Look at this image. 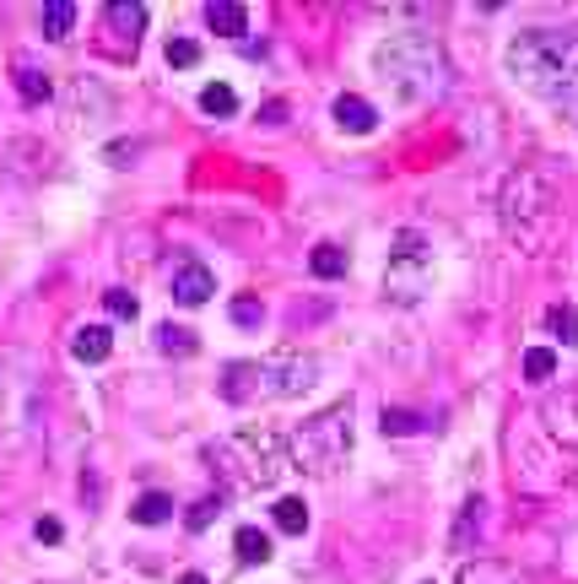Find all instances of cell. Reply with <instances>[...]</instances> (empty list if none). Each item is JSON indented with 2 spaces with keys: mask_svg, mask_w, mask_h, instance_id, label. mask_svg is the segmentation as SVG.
<instances>
[{
  "mask_svg": "<svg viewBox=\"0 0 578 584\" xmlns=\"http://www.w3.org/2000/svg\"><path fill=\"white\" fill-rule=\"evenodd\" d=\"M206 28L222 33V38H238L249 28V11L238 6V0H211V6H206Z\"/></svg>",
  "mask_w": 578,
  "mask_h": 584,
  "instance_id": "12",
  "label": "cell"
},
{
  "mask_svg": "<svg viewBox=\"0 0 578 584\" xmlns=\"http://www.w3.org/2000/svg\"><path fill=\"white\" fill-rule=\"evenodd\" d=\"M524 379H530V384L557 379V352H551V347H530V352H524Z\"/></svg>",
  "mask_w": 578,
  "mask_h": 584,
  "instance_id": "21",
  "label": "cell"
},
{
  "mask_svg": "<svg viewBox=\"0 0 578 584\" xmlns=\"http://www.w3.org/2000/svg\"><path fill=\"white\" fill-rule=\"evenodd\" d=\"M265 320V309H260V298H249V292H244V298H233V325H260Z\"/></svg>",
  "mask_w": 578,
  "mask_h": 584,
  "instance_id": "27",
  "label": "cell"
},
{
  "mask_svg": "<svg viewBox=\"0 0 578 584\" xmlns=\"http://www.w3.org/2000/svg\"><path fill=\"white\" fill-rule=\"evenodd\" d=\"M109 347H114V330L109 325H82L71 336V352L82 357V363H103V357H109Z\"/></svg>",
  "mask_w": 578,
  "mask_h": 584,
  "instance_id": "13",
  "label": "cell"
},
{
  "mask_svg": "<svg viewBox=\"0 0 578 584\" xmlns=\"http://www.w3.org/2000/svg\"><path fill=\"white\" fill-rule=\"evenodd\" d=\"M76 28V6L71 0H49L44 6V38H65Z\"/></svg>",
  "mask_w": 578,
  "mask_h": 584,
  "instance_id": "20",
  "label": "cell"
},
{
  "mask_svg": "<svg viewBox=\"0 0 578 584\" xmlns=\"http://www.w3.org/2000/svg\"><path fill=\"white\" fill-rule=\"evenodd\" d=\"M103 33H119V55H130L136 38L146 33V6L141 0H114V6L103 11Z\"/></svg>",
  "mask_w": 578,
  "mask_h": 584,
  "instance_id": "9",
  "label": "cell"
},
{
  "mask_svg": "<svg viewBox=\"0 0 578 584\" xmlns=\"http://www.w3.org/2000/svg\"><path fill=\"white\" fill-rule=\"evenodd\" d=\"M308 271H314L319 282H335V276H346V249H341V244H319L314 255H308Z\"/></svg>",
  "mask_w": 578,
  "mask_h": 584,
  "instance_id": "15",
  "label": "cell"
},
{
  "mask_svg": "<svg viewBox=\"0 0 578 584\" xmlns=\"http://www.w3.org/2000/svg\"><path fill=\"white\" fill-rule=\"evenodd\" d=\"M211 292H217V282H211L206 265H179V271H173V303H179V309H200Z\"/></svg>",
  "mask_w": 578,
  "mask_h": 584,
  "instance_id": "10",
  "label": "cell"
},
{
  "mask_svg": "<svg viewBox=\"0 0 578 584\" xmlns=\"http://www.w3.org/2000/svg\"><path fill=\"white\" fill-rule=\"evenodd\" d=\"M179 584H206V579H200V574H184V579H179Z\"/></svg>",
  "mask_w": 578,
  "mask_h": 584,
  "instance_id": "33",
  "label": "cell"
},
{
  "mask_svg": "<svg viewBox=\"0 0 578 584\" xmlns=\"http://www.w3.org/2000/svg\"><path fill=\"white\" fill-rule=\"evenodd\" d=\"M195 60H200V49L190 44V38H173V44H168V65H179V71H190Z\"/></svg>",
  "mask_w": 578,
  "mask_h": 584,
  "instance_id": "28",
  "label": "cell"
},
{
  "mask_svg": "<svg viewBox=\"0 0 578 584\" xmlns=\"http://www.w3.org/2000/svg\"><path fill=\"white\" fill-rule=\"evenodd\" d=\"M373 71L395 103H427L443 87V49L427 33H395L373 49Z\"/></svg>",
  "mask_w": 578,
  "mask_h": 584,
  "instance_id": "5",
  "label": "cell"
},
{
  "mask_svg": "<svg viewBox=\"0 0 578 584\" xmlns=\"http://www.w3.org/2000/svg\"><path fill=\"white\" fill-rule=\"evenodd\" d=\"M200 109L211 119H227V114H238V92L227 82H211V87H200Z\"/></svg>",
  "mask_w": 578,
  "mask_h": 584,
  "instance_id": "16",
  "label": "cell"
},
{
  "mask_svg": "<svg viewBox=\"0 0 578 584\" xmlns=\"http://www.w3.org/2000/svg\"><path fill=\"white\" fill-rule=\"evenodd\" d=\"M541 422H546V433L557 438L562 449H578V384L546 395V401H541Z\"/></svg>",
  "mask_w": 578,
  "mask_h": 584,
  "instance_id": "8",
  "label": "cell"
},
{
  "mask_svg": "<svg viewBox=\"0 0 578 584\" xmlns=\"http://www.w3.org/2000/svg\"><path fill=\"white\" fill-rule=\"evenodd\" d=\"M109 157L119 168H125V157H136V141H119V146H109Z\"/></svg>",
  "mask_w": 578,
  "mask_h": 584,
  "instance_id": "31",
  "label": "cell"
},
{
  "mask_svg": "<svg viewBox=\"0 0 578 584\" xmlns=\"http://www.w3.org/2000/svg\"><path fill=\"white\" fill-rule=\"evenodd\" d=\"M60 536H65V530H60V520H38V541H44V547H55Z\"/></svg>",
  "mask_w": 578,
  "mask_h": 584,
  "instance_id": "30",
  "label": "cell"
},
{
  "mask_svg": "<svg viewBox=\"0 0 578 584\" xmlns=\"http://www.w3.org/2000/svg\"><path fill=\"white\" fill-rule=\"evenodd\" d=\"M287 119V103H265V125H281Z\"/></svg>",
  "mask_w": 578,
  "mask_h": 584,
  "instance_id": "32",
  "label": "cell"
},
{
  "mask_svg": "<svg viewBox=\"0 0 578 584\" xmlns=\"http://www.w3.org/2000/svg\"><path fill=\"white\" fill-rule=\"evenodd\" d=\"M384 433H395V438L422 433V417H416V411H384Z\"/></svg>",
  "mask_w": 578,
  "mask_h": 584,
  "instance_id": "26",
  "label": "cell"
},
{
  "mask_svg": "<svg viewBox=\"0 0 578 584\" xmlns=\"http://www.w3.org/2000/svg\"><path fill=\"white\" fill-rule=\"evenodd\" d=\"M206 466L222 482V493H260V487H276L281 471H292L287 438L265 433V428H244L206 444Z\"/></svg>",
  "mask_w": 578,
  "mask_h": 584,
  "instance_id": "3",
  "label": "cell"
},
{
  "mask_svg": "<svg viewBox=\"0 0 578 584\" xmlns=\"http://www.w3.org/2000/svg\"><path fill=\"white\" fill-rule=\"evenodd\" d=\"M427 282H433V249H427V238L422 233H400L395 238V249H389V271H384V287H389V298H400V303H411V298H422Z\"/></svg>",
  "mask_w": 578,
  "mask_h": 584,
  "instance_id": "7",
  "label": "cell"
},
{
  "mask_svg": "<svg viewBox=\"0 0 578 584\" xmlns=\"http://www.w3.org/2000/svg\"><path fill=\"white\" fill-rule=\"evenodd\" d=\"M17 92H22L28 103H44V98H49V76L33 71V65H17Z\"/></svg>",
  "mask_w": 578,
  "mask_h": 584,
  "instance_id": "24",
  "label": "cell"
},
{
  "mask_svg": "<svg viewBox=\"0 0 578 584\" xmlns=\"http://www.w3.org/2000/svg\"><path fill=\"white\" fill-rule=\"evenodd\" d=\"M103 303H109V314H114V320H136V298H130V292H103Z\"/></svg>",
  "mask_w": 578,
  "mask_h": 584,
  "instance_id": "29",
  "label": "cell"
},
{
  "mask_svg": "<svg viewBox=\"0 0 578 584\" xmlns=\"http://www.w3.org/2000/svg\"><path fill=\"white\" fill-rule=\"evenodd\" d=\"M319 363L308 352H271L260 363H227L222 368V401L254 406V401H292V395L314 390Z\"/></svg>",
  "mask_w": 578,
  "mask_h": 584,
  "instance_id": "4",
  "label": "cell"
},
{
  "mask_svg": "<svg viewBox=\"0 0 578 584\" xmlns=\"http://www.w3.org/2000/svg\"><path fill=\"white\" fill-rule=\"evenodd\" d=\"M168 514H173V498L168 493H141L136 509H130V520H136V525H163Z\"/></svg>",
  "mask_w": 578,
  "mask_h": 584,
  "instance_id": "18",
  "label": "cell"
},
{
  "mask_svg": "<svg viewBox=\"0 0 578 584\" xmlns=\"http://www.w3.org/2000/svg\"><path fill=\"white\" fill-rule=\"evenodd\" d=\"M546 330H551V336H562L568 347H578V309H573V303H551V309H546Z\"/></svg>",
  "mask_w": 578,
  "mask_h": 584,
  "instance_id": "19",
  "label": "cell"
},
{
  "mask_svg": "<svg viewBox=\"0 0 578 584\" xmlns=\"http://www.w3.org/2000/svg\"><path fill=\"white\" fill-rule=\"evenodd\" d=\"M460 584H519L503 563H465L460 568Z\"/></svg>",
  "mask_w": 578,
  "mask_h": 584,
  "instance_id": "22",
  "label": "cell"
},
{
  "mask_svg": "<svg viewBox=\"0 0 578 584\" xmlns=\"http://www.w3.org/2000/svg\"><path fill=\"white\" fill-rule=\"evenodd\" d=\"M157 347H163L168 357H190L195 352V336L184 325H157Z\"/></svg>",
  "mask_w": 578,
  "mask_h": 584,
  "instance_id": "23",
  "label": "cell"
},
{
  "mask_svg": "<svg viewBox=\"0 0 578 584\" xmlns=\"http://www.w3.org/2000/svg\"><path fill=\"white\" fill-rule=\"evenodd\" d=\"M508 76L541 103H573L578 98V33L557 28H530L508 44Z\"/></svg>",
  "mask_w": 578,
  "mask_h": 584,
  "instance_id": "1",
  "label": "cell"
},
{
  "mask_svg": "<svg viewBox=\"0 0 578 584\" xmlns=\"http://www.w3.org/2000/svg\"><path fill=\"white\" fill-rule=\"evenodd\" d=\"M497 222L524 255H546L562 233V190L546 168H514L497 190Z\"/></svg>",
  "mask_w": 578,
  "mask_h": 584,
  "instance_id": "2",
  "label": "cell"
},
{
  "mask_svg": "<svg viewBox=\"0 0 578 584\" xmlns=\"http://www.w3.org/2000/svg\"><path fill=\"white\" fill-rule=\"evenodd\" d=\"M287 455H292V471H308V476H335L352 455V401L319 411L308 417L298 433H287Z\"/></svg>",
  "mask_w": 578,
  "mask_h": 584,
  "instance_id": "6",
  "label": "cell"
},
{
  "mask_svg": "<svg viewBox=\"0 0 578 584\" xmlns=\"http://www.w3.org/2000/svg\"><path fill=\"white\" fill-rule=\"evenodd\" d=\"M217 509H222V493H211V498H195L190 509H184V525H190V530H206L211 520H217Z\"/></svg>",
  "mask_w": 578,
  "mask_h": 584,
  "instance_id": "25",
  "label": "cell"
},
{
  "mask_svg": "<svg viewBox=\"0 0 578 584\" xmlns=\"http://www.w3.org/2000/svg\"><path fill=\"white\" fill-rule=\"evenodd\" d=\"M335 125H341L346 136H368V130L379 125V114H373L368 98H357V92H341V98H335Z\"/></svg>",
  "mask_w": 578,
  "mask_h": 584,
  "instance_id": "11",
  "label": "cell"
},
{
  "mask_svg": "<svg viewBox=\"0 0 578 584\" xmlns=\"http://www.w3.org/2000/svg\"><path fill=\"white\" fill-rule=\"evenodd\" d=\"M233 552H238V563H265V557H271V536H265V530H254V525H244L233 536Z\"/></svg>",
  "mask_w": 578,
  "mask_h": 584,
  "instance_id": "14",
  "label": "cell"
},
{
  "mask_svg": "<svg viewBox=\"0 0 578 584\" xmlns=\"http://www.w3.org/2000/svg\"><path fill=\"white\" fill-rule=\"evenodd\" d=\"M271 514H276V530H281V536H303V530H308V503H303V498H281Z\"/></svg>",
  "mask_w": 578,
  "mask_h": 584,
  "instance_id": "17",
  "label": "cell"
}]
</instances>
